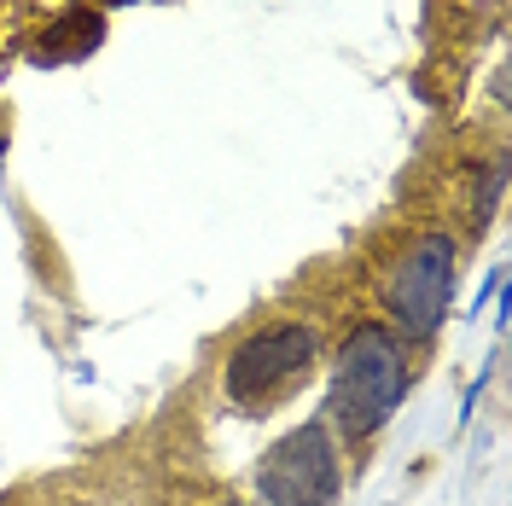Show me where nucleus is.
Returning <instances> with one entry per match:
<instances>
[{
    "mask_svg": "<svg viewBox=\"0 0 512 506\" xmlns=\"http://www.w3.org/2000/svg\"><path fill=\"white\" fill-rule=\"evenodd\" d=\"M315 355H320V338H315V326H303V320L256 332V338H245V344L227 355V373H222L227 402L239 413L280 408L315 373Z\"/></svg>",
    "mask_w": 512,
    "mask_h": 506,
    "instance_id": "obj_2",
    "label": "nucleus"
},
{
    "mask_svg": "<svg viewBox=\"0 0 512 506\" xmlns=\"http://www.w3.org/2000/svg\"><path fill=\"white\" fill-rule=\"evenodd\" d=\"M338 489H344V472H338V443L326 419L286 431L256 466L262 506H338Z\"/></svg>",
    "mask_w": 512,
    "mask_h": 506,
    "instance_id": "obj_5",
    "label": "nucleus"
},
{
    "mask_svg": "<svg viewBox=\"0 0 512 506\" xmlns=\"http://www.w3.org/2000/svg\"><path fill=\"white\" fill-rule=\"evenodd\" d=\"M111 6H117V0H111Z\"/></svg>",
    "mask_w": 512,
    "mask_h": 506,
    "instance_id": "obj_7",
    "label": "nucleus"
},
{
    "mask_svg": "<svg viewBox=\"0 0 512 506\" xmlns=\"http://www.w3.org/2000/svg\"><path fill=\"white\" fill-rule=\"evenodd\" d=\"M105 41V18L88 0H0V70L18 59L70 64Z\"/></svg>",
    "mask_w": 512,
    "mask_h": 506,
    "instance_id": "obj_3",
    "label": "nucleus"
},
{
    "mask_svg": "<svg viewBox=\"0 0 512 506\" xmlns=\"http://www.w3.org/2000/svg\"><path fill=\"white\" fill-rule=\"evenodd\" d=\"M454 303V239L443 227L414 233L384 274V309L408 338H431Z\"/></svg>",
    "mask_w": 512,
    "mask_h": 506,
    "instance_id": "obj_4",
    "label": "nucleus"
},
{
    "mask_svg": "<svg viewBox=\"0 0 512 506\" xmlns=\"http://www.w3.org/2000/svg\"><path fill=\"white\" fill-rule=\"evenodd\" d=\"M408 396V361L402 344L384 332L379 320H361L332 355V396H326V425L350 443L379 437V425L402 408Z\"/></svg>",
    "mask_w": 512,
    "mask_h": 506,
    "instance_id": "obj_1",
    "label": "nucleus"
},
{
    "mask_svg": "<svg viewBox=\"0 0 512 506\" xmlns=\"http://www.w3.org/2000/svg\"><path fill=\"white\" fill-rule=\"evenodd\" d=\"M222 506H239V501H222Z\"/></svg>",
    "mask_w": 512,
    "mask_h": 506,
    "instance_id": "obj_6",
    "label": "nucleus"
}]
</instances>
